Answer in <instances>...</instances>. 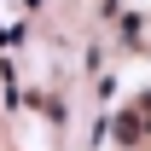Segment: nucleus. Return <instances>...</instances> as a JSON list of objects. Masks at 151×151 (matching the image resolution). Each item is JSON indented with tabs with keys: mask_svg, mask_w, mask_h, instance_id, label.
I'll return each mask as SVG.
<instances>
[{
	"mask_svg": "<svg viewBox=\"0 0 151 151\" xmlns=\"http://www.w3.org/2000/svg\"><path fill=\"white\" fill-rule=\"evenodd\" d=\"M122 145H139V111L122 116Z\"/></svg>",
	"mask_w": 151,
	"mask_h": 151,
	"instance_id": "f257e3e1",
	"label": "nucleus"
}]
</instances>
